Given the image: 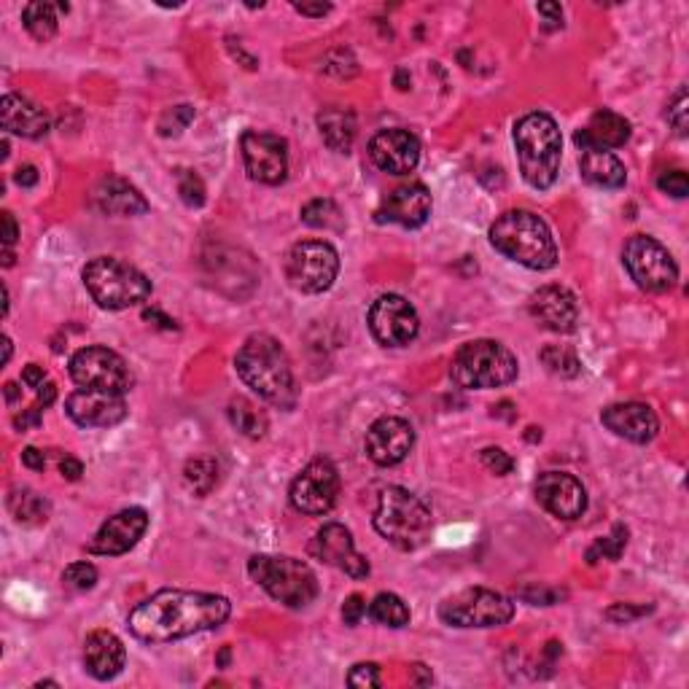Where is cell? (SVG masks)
Segmentation results:
<instances>
[{"mask_svg":"<svg viewBox=\"0 0 689 689\" xmlns=\"http://www.w3.org/2000/svg\"><path fill=\"white\" fill-rule=\"evenodd\" d=\"M369 614L372 620L380 622V625H388V628H404L410 625V606L399 598L396 593H380L375 601L369 603Z\"/></svg>","mask_w":689,"mask_h":689,"instance_id":"e575fe53","label":"cell"},{"mask_svg":"<svg viewBox=\"0 0 689 689\" xmlns=\"http://www.w3.org/2000/svg\"><path fill=\"white\" fill-rule=\"evenodd\" d=\"M62 582H65V587H70V590H79V593H84V590H92V587L97 585V568L92 566V563H70L68 568H65V574H62Z\"/></svg>","mask_w":689,"mask_h":689,"instance_id":"60d3db41","label":"cell"},{"mask_svg":"<svg viewBox=\"0 0 689 689\" xmlns=\"http://www.w3.org/2000/svg\"><path fill=\"white\" fill-rule=\"evenodd\" d=\"M22 383L30 385V388H41V385L46 383L44 367H38V364H27V367L22 369Z\"/></svg>","mask_w":689,"mask_h":689,"instance_id":"f5cc1de1","label":"cell"},{"mask_svg":"<svg viewBox=\"0 0 689 689\" xmlns=\"http://www.w3.org/2000/svg\"><path fill=\"white\" fill-rule=\"evenodd\" d=\"M601 420L611 434L628 439V442H636V445L652 442L657 437V431H660V420H657L655 410L641 402L611 404L601 412Z\"/></svg>","mask_w":689,"mask_h":689,"instance_id":"603a6c76","label":"cell"},{"mask_svg":"<svg viewBox=\"0 0 689 689\" xmlns=\"http://www.w3.org/2000/svg\"><path fill=\"white\" fill-rule=\"evenodd\" d=\"M146 531H149V512L140 506H130V509L116 512L114 517H108V523L95 533V539L89 541L87 552L116 558V555L130 552Z\"/></svg>","mask_w":689,"mask_h":689,"instance_id":"e0dca14e","label":"cell"},{"mask_svg":"<svg viewBox=\"0 0 689 689\" xmlns=\"http://www.w3.org/2000/svg\"><path fill=\"white\" fill-rule=\"evenodd\" d=\"M520 372L517 356L496 340H474L458 348L450 364V377L466 391H488L509 385Z\"/></svg>","mask_w":689,"mask_h":689,"instance_id":"8992f818","label":"cell"},{"mask_svg":"<svg viewBox=\"0 0 689 689\" xmlns=\"http://www.w3.org/2000/svg\"><path fill=\"white\" fill-rule=\"evenodd\" d=\"M520 598L533 603V606H555V603H560L566 598V593H563V590H555V587H523V590H520Z\"/></svg>","mask_w":689,"mask_h":689,"instance_id":"f6af8a7d","label":"cell"},{"mask_svg":"<svg viewBox=\"0 0 689 689\" xmlns=\"http://www.w3.org/2000/svg\"><path fill=\"white\" fill-rule=\"evenodd\" d=\"M92 200L108 216H143L149 213V200L140 194L138 186H132L122 175H103L97 181Z\"/></svg>","mask_w":689,"mask_h":689,"instance_id":"484cf974","label":"cell"},{"mask_svg":"<svg viewBox=\"0 0 689 689\" xmlns=\"http://www.w3.org/2000/svg\"><path fill=\"white\" fill-rule=\"evenodd\" d=\"M415 447V431L404 418L385 415L375 420L367 431V455L377 466H396L402 463Z\"/></svg>","mask_w":689,"mask_h":689,"instance_id":"ffe728a7","label":"cell"},{"mask_svg":"<svg viewBox=\"0 0 689 689\" xmlns=\"http://www.w3.org/2000/svg\"><path fill=\"white\" fill-rule=\"evenodd\" d=\"M396 87L402 89V92L404 89H410V76H407V70H399V73H396Z\"/></svg>","mask_w":689,"mask_h":689,"instance_id":"6125c7cd","label":"cell"},{"mask_svg":"<svg viewBox=\"0 0 689 689\" xmlns=\"http://www.w3.org/2000/svg\"><path fill=\"white\" fill-rule=\"evenodd\" d=\"M512 617H515L512 598L488 587H469L439 606V620L453 628H501Z\"/></svg>","mask_w":689,"mask_h":689,"instance_id":"9c48e42d","label":"cell"},{"mask_svg":"<svg viewBox=\"0 0 689 689\" xmlns=\"http://www.w3.org/2000/svg\"><path fill=\"white\" fill-rule=\"evenodd\" d=\"M143 318H146V321H157L159 329H167V332L178 329V323H175L173 318H167V315L159 313V310H146V313H143Z\"/></svg>","mask_w":689,"mask_h":689,"instance_id":"6f0895ef","label":"cell"},{"mask_svg":"<svg viewBox=\"0 0 689 689\" xmlns=\"http://www.w3.org/2000/svg\"><path fill=\"white\" fill-rule=\"evenodd\" d=\"M57 11H60L57 6L41 3V0L27 3L25 11H22V22H25L27 33L33 35L35 41H41V44L52 41L57 35Z\"/></svg>","mask_w":689,"mask_h":689,"instance_id":"d6a6232c","label":"cell"},{"mask_svg":"<svg viewBox=\"0 0 689 689\" xmlns=\"http://www.w3.org/2000/svg\"><path fill=\"white\" fill-rule=\"evenodd\" d=\"M369 157L383 173L407 175L418 167L420 143L407 130H383L369 143Z\"/></svg>","mask_w":689,"mask_h":689,"instance_id":"44dd1931","label":"cell"},{"mask_svg":"<svg viewBox=\"0 0 689 689\" xmlns=\"http://www.w3.org/2000/svg\"><path fill=\"white\" fill-rule=\"evenodd\" d=\"M482 463H485L493 474H498V477H504V474H509V471L515 469L512 455L506 453V450H501V447H485V450H482Z\"/></svg>","mask_w":689,"mask_h":689,"instance_id":"bcb514c9","label":"cell"},{"mask_svg":"<svg viewBox=\"0 0 689 689\" xmlns=\"http://www.w3.org/2000/svg\"><path fill=\"white\" fill-rule=\"evenodd\" d=\"M302 221L307 227L323 229V232H342L345 229V216L342 210L337 208L334 200H310L302 208Z\"/></svg>","mask_w":689,"mask_h":689,"instance_id":"d590c367","label":"cell"},{"mask_svg":"<svg viewBox=\"0 0 689 689\" xmlns=\"http://www.w3.org/2000/svg\"><path fill=\"white\" fill-rule=\"evenodd\" d=\"M178 194L189 208H202L205 205V184L194 170H178Z\"/></svg>","mask_w":689,"mask_h":689,"instance_id":"ab89813d","label":"cell"},{"mask_svg":"<svg viewBox=\"0 0 689 689\" xmlns=\"http://www.w3.org/2000/svg\"><path fill=\"white\" fill-rule=\"evenodd\" d=\"M579 170L587 184L598 189H622L628 181L625 165L614 157L611 151L598 149V146H585L579 154Z\"/></svg>","mask_w":689,"mask_h":689,"instance_id":"f1b7e54d","label":"cell"},{"mask_svg":"<svg viewBox=\"0 0 689 689\" xmlns=\"http://www.w3.org/2000/svg\"><path fill=\"white\" fill-rule=\"evenodd\" d=\"M657 189L665 194H671L676 200H684L689 194V178L684 170H665L657 178Z\"/></svg>","mask_w":689,"mask_h":689,"instance_id":"ee69618b","label":"cell"},{"mask_svg":"<svg viewBox=\"0 0 689 689\" xmlns=\"http://www.w3.org/2000/svg\"><path fill=\"white\" fill-rule=\"evenodd\" d=\"M350 687H380V668L375 663H358L348 673Z\"/></svg>","mask_w":689,"mask_h":689,"instance_id":"7dc6e473","label":"cell"},{"mask_svg":"<svg viewBox=\"0 0 689 689\" xmlns=\"http://www.w3.org/2000/svg\"><path fill=\"white\" fill-rule=\"evenodd\" d=\"M89 297L103 310H127L151 297V280L132 264L114 259V256H97L81 272Z\"/></svg>","mask_w":689,"mask_h":689,"instance_id":"52a82bcc","label":"cell"},{"mask_svg":"<svg viewBox=\"0 0 689 689\" xmlns=\"http://www.w3.org/2000/svg\"><path fill=\"white\" fill-rule=\"evenodd\" d=\"M340 272V253L326 240H302L286 256V278L302 294H323Z\"/></svg>","mask_w":689,"mask_h":689,"instance_id":"30bf717a","label":"cell"},{"mask_svg":"<svg viewBox=\"0 0 689 689\" xmlns=\"http://www.w3.org/2000/svg\"><path fill=\"white\" fill-rule=\"evenodd\" d=\"M531 315L536 321L558 334H571L579 323V305L576 297L563 286H544L528 302Z\"/></svg>","mask_w":689,"mask_h":689,"instance_id":"cb8c5ba5","label":"cell"},{"mask_svg":"<svg viewBox=\"0 0 689 689\" xmlns=\"http://www.w3.org/2000/svg\"><path fill=\"white\" fill-rule=\"evenodd\" d=\"M515 146L520 159V173L533 189H550L558 181L560 157H563V135L550 114H525L515 124Z\"/></svg>","mask_w":689,"mask_h":689,"instance_id":"277c9868","label":"cell"},{"mask_svg":"<svg viewBox=\"0 0 689 689\" xmlns=\"http://www.w3.org/2000/svg\"><path fill=\"white\" fill-rule=\"evenodd\" d=\"M3 391H6V402L9 404H14L22 396V388H19L17 383H6L3 385Z\"/></svg>","mask_w":689,"mask_h":689,"instance_id":"94428289","label":"cell"},{"mask_svg":"<svg viewBox=\"0 0 689 689\" xmlns=\"http://www.w3.org/2000/svg\"><path fill=\"white\" fill-rule=\"evenodd\" d=\"M227 418L248 439H262L267 434V428H270V420H267L262 407L253 404L251 399H245V396H237V399L229 402Z\"/></svg>","mask_w":689,"mask_h":689,"instance_id":"4dcf8cb0","label":"cell"},{"mask_svg":"<svg viewBox=\"0 0 689 689\" xmlns=\"http://www.w3.org/2000/svg\"><path fill=\"white\" fill-rule=\"evenodd\" d=\"M622 262L628 267L630 278L636 280V286L652 294L671 291L679 280V267L673 262L671 251L649 235L630 237L622 251Z\"/></svg>","mask_w":689,"mask_h":689,"instance_id":"8fae6325","label":"cell"},{"mask_svg":"<svg viewBox=\"0 0 689 689\" xmlns=\"http://www.w3.org/2000/svg\"><path fill=\"white\" fill-rule=\"evenodd\" d=\"M337 496H340V471L329 458H315L307 463L291 485V504L302 515L332 512Z\"/></svg>","mask_w":689,"mask_h":689,"instance_id":"4fadbf2b","label":"cell"},{"mask_svg":"<svg viewBox=\"0 0 689 689\" xmlns=\"http://www.w3.org/2000/svg\"><path fill=\"white\" fill-rule=\"evenodd\" d=\"M14 426L19 428V431H27V428H35L41 426V407H30V410H22L14 418Z\"/></svg>","mask_w":689,"mask_h":689,"instance_id":"681fc988","label":"cell"},{"mask_svg":"<svg viewBox=\"0 0 689 689\" xmlns=\"http://www.w3.org/2000/svg\"><path fill=\"white\" fill-rule=\"evenodd\" d=\"M68 367L73 383L81 385V388L127 393L135 385V375L127 367V361L114 350L103 348V345L76 350L70 356Z\"/></svg>","mask_w":689,"mask_h":689,"instance_id":"7c38bea8","label":"cell"},{"mask_svg":"<svg viewBox=\"0 0 689 689\" xmlns=\"http://www.w3.org/2000/svg\"><path fill=\"white\" fill-rule=\"evenodd\" d=\"M369 329L385 348L410 345L420 332L418 310L399 294H385L369 307Z\"/></svg>","mask_w":689,"mask_h":689,"instance_id":"5bb4252c","label":"cell"},{"mask_svg":"<svg viewBox=\"0 0 689 689\" xmlns=\"http://www.w3.org/2000/svg\"><path fill=\"white\" fill-rule=\"evenodd\" d=\"M3 350H6V356H3V361L9 364V361H11V340H9V337H3Z\"/></svg>","mask_w":689,"mask_h":689,"instance_id":"be15d7a7","label":"cell"},{"mask_svg":"<svg viewBox=\"0 0 689 689\" xmlns=\"http://www.w3.org/2000/svg\"><path fill=\"white\" fill-rule=\"evenodd\" d=\"M227 660H229V649H224V652H221V657H219V665H227Z\"/></svg>","mask_w":689,"mask_h":689,"instance_id":"e7e4bbea","label":"cell"},{"mask_svg":"<svg viewBox=\"0 0 689 689\" xmlns=\"http://www.w3.org/2000/svg\"><path fill=\"white\" fill-rule=\"evenodd\" d=\"M536 498L539 504L550 512V515L560 517V520H576L585 515L587 509V490L582 482L576 480L574 474L566 471H547L536 480Z\"/></svg>","mask_w":689,"mask_h":689,"instance_id":"d6986e66","label":"cell"},{"mask_svg":"<svg viewBox=\"0 0 689 689\" xmlns=\"http://www.w3.org/2000/svg\"><path fill=\"white\" fill-rule=\"evenodd\" d=\"M54 399H57V385L46 380V383L41 385V388H38V402L44 404V407H49V404H52Z\"/></svg>","mask_w":689,"mask_h":689,"instance_id":"680465c9","label":"cell"},{"mask_svg":"<svg viewBox=\"0 0 689 689\" xmlns=\"http://www.w3.org/2000/svg\"><path fill=\"white\" fill-rule=\"evenodd\" d=\"M364 614H367V601H364V595L353 593L348 601H345V606H342V620H345V625H358Z\"/></svg>","mask_w":689,"mask_h":689,"instance_id":"c3c4849f","label":"cell"},{"mask_svg":"<svg viewBox=\"0 0 689 689\" xmlns=\"http://www.w3.org/2000/svg\"><path fill=\"white\" fill-rule=\"evenodd\" d=\"M192 119H194L192 105H175V108L165 111L162 119H159V135H162V138H178V135H181V132L192 124Z\"/></svg>","mask_w":689,"mask_h":689,"instance_id":"f35d334b","label":"cell"},{"mask_svg":"<svg viewBox=\"0 0 689 689\" xmlns=\"http://www.w3.org/2000/svg\"><path fill=\"white\" fill-rule=\"evenodd\" d=\"M17 237H19L17 221H14V216H11L9 210H6V213H3V245H6V251H11V248H14Z\"/></svg>","mask_w":689,"mask_h":689,"instance_id":"f907efd6","label":"cell"},{"mask_svg":"<svg viewBox=\"0 0 689 689\" xmlns=\"http://www.w3.org/2000/svg\"><path fill=\"white\" fill-rule=\"evenodd\" d=\"M248 574L288 609H305L318 595V579L305 560L288 555H253L248 560Z\"/></svg>","mask_w":689,"mask_h":689,"instance_id":"ba28073f","label":"cell"},{"mask_svg":"<svg viewBox=\"0 0 689 689\" xmlns=\"http://www.w3.org/2000/svg\"><path fill=\"white\" fill-rule=\"evenodd\" d=\"M375 531L399 550H418L431 533V509L407 488L388 485L377 501Z\"/></svg>","mask_w":689,"mask_h":689,"instance_id":"5b68a950","label":"cell"},{"mask_svg":"<svg viewBox=\"0 0 689 689\" xmlns=\"http://www.w3.org/2000/svg\"><path fill=\"white\" fill-rule=\"evenodd\" d=\"M431 216V192L418 181L396 186L377 210V221L399 224L404 229L423 227Z\"/></svg>","mask_w":689,"mask_h":689,"instance_id":"7402d4cb","label":"cell"},{"mask_svg":"<svg viewBox=\"0 0 689 689\" xmlns=\"http://www.w3.org/2000/svg\"><path fill=\"white\" fill-rule=\"evenodd\" d=\"M70 420L84 428H111L127 418V402L124 393L95 391V388H79L65 402Z\"/></svg>","mask_w":689,"mask_h":689,"instance_id":"2e32d148","label":"cell"},{"mask_svg":"<svg viewBox=\"0 0 689 689\" xmlns=\"http://www.w3.org/2000/svg\"><path fill=\"white\" fill-rule=\"evenodd\" d=\"M318 130L329 149L337 154H348L356 140V116L345 108H326L318 114Z\"/></svg>","mask_w":689,"mask_h":689,"instance_id":"f546056e","label":"cell"},{"mask_svg":"<svg viewBox=\"0 0 689 689\" xmlns=\"http://www.w3.org/2000/svg\"><path fill=\"white\" fill-rule=\"evenodd\" d=\"M541 364L558 377H576L582 372V361L568 345H547L539 353Z\"/></svg>","mask_w":689,"mask_h":689,"instance_id":"8d00e7d4","label":"cell"},{"mask_svg":"<svg viewBox=\"0 0 689 689\" xmlns=\"http://www.w3.org/2000/svg\"><path fill=\"white\" fill-rule=\"evenodd\" d=\"M539 14H544V17H550L552 22H560V19H563V9H560L558 3H541Z\"/></svg>","mask_w":689,"mask_h":689,"instance_id":"91938a15","label":"cell"},{"mask_svg":"<svg viewBox=\"0 0 689 689\" xmlns=\"http://www.w3.org/2000/svg\"><path fill=\"white\" fill-rule=\"evenodd\" d=\"M294 9H297L299 14H305V17H326V14L332 11V6H329V3H297Z\"/></svg>","mask_w":689,"mask_h":689,"instance_id":"9f6ffc18","label":"cell"},{"mask_svg":"<svg viewBox=\"0 0 689 689\" xmlns=\"http://www.w3.org/2000/svg\"><path fill=\"white\" fill-rule=\"evenodd\" d=\"M219 471L221 469L216 458H208V455L192 458L184 469L186 488L192 490L194 496H208V493H213V488L219 485Z\"/></svg>","mask_w":689,"mask_h":689,"instance_id":"836d02e7","label":"cell"},{"mask_svg":"<svg viewBox=\"0 0 689 689\" xmlns=\"http://www.w3.org/2000/svg\"><path fill=\"white\" fill-rule=\"evenodd\" d=\"M14 181H17L22 189H30V186L38 184V170H35L33 165H22L17 173H14Z\"/></svg>","mask_w":689,"mask_h":689,"instance_id":"11a10c76","label":"cell"},{"mask_svg":"<svg viewBox=\"0 0 689 689\" xmlns=\"http://www.w3.org/2000/svg\"><path fill=\"white\" fill-rule=\"evenodd\" d=\"M574 140L579 149H585V146H598V149L606 151L620 149L630 140V122L609 108H601L598 114H593L585 130L576 132Z\"/></svg>","mask_w":689,"mask_h":689,"instance_id":"83f0119b","label":"cell"},{"mask_svg":"<svg viewBox=\"0 0 689 689\" xmlns=\"http://www.w3.org/2000/svg\"><path fill=\"white\" fill-rule=\"evenodd\" d=\"M652 609L655 606H638V603H614V606H609L606 609V620L614 622V625H630V622L641 620V617H646V614H652Z\"/></svg>","mask_w":689,"mask_h":689,"instance_id":"b9f144b4","label":"cell"},{"mask_svg":"<svg viewBox=\"0 0 689 689\" xmlns=\"http://www.w3.org/2000/svg\"><path fill=\"white\" fill-rule=\"evenodd\" d=\"M625 544H628V531H625L622 525H617L611 536H603V539L595 541L593 547L587 550V563H598V560H617L622 555V550H625Z\"/></svg>","mask_w":689,"mask_h":689,"instance_id":"74e56055","label":"cell"},{"mask_svg":"<svg viewBox=\"0 0 689 689\" xmlns=\"http://www.w3.org/2000/svg\"><path fill=\"white\" fill-rule=\"evenodd\" d=\"M490 245L528 270L544 272L558 264V245L547 221L531 210H506L490 227Z\"/></svg>","mask_w":689,"mask_h":689,"instance_id":"3957f363","label":"cell"},{"mask_svg":"<svg viewBox=\"0 0 689 689\" xmlns=\"http://www.w3.org/2000/svg\"><path fill=\"white\" fill-rule=\"evenodd\" d=\"M124 663H127V649L122 638L111 630L89 633L84 641V665L89 676H95L97 681H111L124 671Z\"/></svg>","mask_w":689,"mask_h":689,"instance_id":"d4e9b609","label":"cell"},{"mask_svg":"<svg viewBox=\"0 0 689 689\" xmlns=\"http://www.w3.org/2000/svg\"><path fill=\"white\" fill-rule=\"evenodd\" d=\"M232 614L224 595L194 590H159L149 601L138 603L127 617L132 636L146 644H170L194 633L221 628Z\"/></svg>","mask_w":689,"mask_h":689,"instance_id":"6da1fadb","label":"cell"},{"mask_svg":"<svg viewBox=\"0 0 689 689\" xmlns=\"http://www.w3.org/2000/svg\"><path fill=\"white\" fill-rule=\"evenodd\" d=\"M60 471H62V477L65 480H70V482H76V480H81V474H84V466H81V461H76V458H62L60 461Z\"/></svg>","mask_w":689,"mask_h":689,"instance_id":"db71d44e","label":"cell"},{"mask_svg":"<svg viewBox=\"0 0 689 689\" xmlns=\"http://www.w3.org/2000/svg\"><path fill=\"white\" fill-rule=\"evenodd\" d=\"M245 170L253 181L267 186H278L288 175V143L272 132L248 130L240 140Z\"/></svg>","mask_w":689,"mask_h":689,"instance_id":"9a60e30c","label":"cell"},{"mask_svg":"<svg viewBox=\"0 0 689 689\" xmlns=\"http://www.w3.org/2000/svg\"><path fill=\"white\" fill-rule=\"evenodd\" d=\"M668 124L673 127V132L679 135V138H687V127H689V97H687V89H681L679 95H676V100H673L671 105H668Z\"/></svg>","mask_w":689,"mask_h":689,"instance_id":"7bdbcfd3","label":"cell"},{"mask_svg":"<svg viewBox=\"0 0 689 689\" xmlns=\"http://www.w3.org/2000/svg\"><path fill=\"white\" fill-rule=\"evenodd\" d=\"M235 367L240 380L264 402L280 410H291L297 404V383L288 353L270 334H251L237 350Z\"/></svg>","mask_w":689,"mask_h":689,"instance_id":"7a4b0ae2","label":"cell"},{"mask_svg":"<svg viewBox=\"0 0 689 689\" xmlns=\"http://www.w3.org/2000/svg\"><path fill=\"white\" fill-rule=\"evenodd\" d=\"M11 515L25 525H41L52 515V504L30 488H14L9 493Z\"/></svg>","mask_w":689,"mask_h":689,"instance_id":"1f68e13d","label":"cell"},{"mask_svg":"<svg viewBox=\"0 0 689 689\" xmlns=\"http://www.w3.org/2000/svg\"><path fill=\"white\" fill-rule=\"evenodd\" d=\"M313 558H318L326 566H334L345 571L353 579H364L369 576V560L364 555H358L353 536L345 525L329 523L323 525L321 531L315 533L313 544H310Z\"/></svg>","mask_w":689,"mask_h":689,"instance_id":"ac0fdd59","label":"cell"},{"mask_svg":"<svg viewBox=\"0 0 689 689\" xmlns=\"http://www.w3.org/2000/svg\"><path fill=\"white\" fill-rule=\"evenodd\" d=\"M0 122L3 130L11 135H22V138H44L52 130V119L44 108L30 103L27 97L6 95L0 103Z\"/></svg>","mask_w":689,"mask_h":689,"instance_id":"4316f807","label":"cell"},{"mask_svg":"<svg viewBox=\"0 0 689 689\" xmlns=\"http://www.w3.org/2000/svg\"><path fill=\"white\" fill-rule=\"evenodd\" d=\"M22 463H25L27 469L44 471L46 469V455L41 453L38 447H25V450H22Z\"/></svg>","mask_w":689,"mask_h":689,"instance_id":"816d5d0a","label":"cell"}]
</instances>
